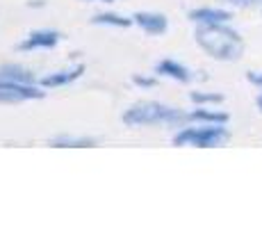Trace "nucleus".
<instances>
[{"instance_id":"obj_14","label":"nucleus","mask_w":262,"mask_h":228,"mask_svg":"<svg viewBox=\"0 0 262 228\" xmlns=\"http://www.w3.org/2000/svg\"><path fill=\"white\" fill-rule=\"evenodd\" d=\"M189 98L194 100L196 105H214V103H221L224 96L221 94H205V91H191Z\"/></svg>"},{"instance_id":"obj_10","label":"nucleus","mask_w":262,"mask_h":228,"mask_svg":"<svg viewBox=\"0 0 262 228\" xmlns=\"http://www.w3.org/2000/svg\"><path fill=\"white\" fill-rule=\"evenodd\" d=\"M0 80H9V82H23V85H34L32 71L21 67V64H3V67H0Z\"/></svg>"},{"instance_id":"obj_4","label":"nucleus","mask_w":262,"mask_h":228,"mask_svg":"<svg viewBox=\"0 0 262 228\" xmlns=\"http://www.w3.org/2000/svg\"><path fill=\"white\" fill-rule=\"evenodd\" d=\"M32 98H43V91L34 87V85L0 80V103H21V100H32Z\"/></svg>"},{"instance_id":"obj_1","label":"nucleus","mask_w":262,"mask_h":228,"mask_svg":"<svg viewBox=\"0 0 262 228\" xmlns=\"http://www.w3.org/2000/svg\"><path fill=\"white\" fill-rule=\"evenodd\" d=\"M196 44L219 62H237L244 55V42L235 30L226 28V23H212L196 28Z\"/></svg>"},{"instance_id":"obj_7","label":"nucleus","mask_w":262,"mask_h":228,"mask_svg":"<svg viewBox=\"0 0 262 228\" xmlns=\"http://www.w3.org/2000/svg\"><path fill=\"white\" fill-rule=\"evenodd\" d=\"M233 18V14L226 9H216V7H199L189 12V21L201 23V25H212V23H228Z\"/></svg>"},{"instance_id":"obj_12","label":"nucleus","mask_w":262,"mask_h":228,"mask_svg":"<svg viewBox=\"0 0 262 228\" xmlns=\"http://www.w3.org/2000/svg\"><path fill=\"white\" fill-rule=\"evenodd\" d=\"M191 121H203V123H228V114L226 112H212V110H194L189 114Z\"/></svg>"},{"instance_id":"obj_5","label":"nucleus","mask_w":262,"mask_h":228,"mask_svg":"<svg viewBox=\"0 0 262 228\" xmlns=\"http://www.w3.org/2000/svg\"><path fill=\"white\" fill-rule=\"evenodd\" d=\"M62 39L57 30H34L18 44V50H37V48H53Z\"/></svg>"},{"instance_id":"obj_11","label":"nucleus","mask_w":262,"mask_h":228,"mask_svg":"<svg viewBox=\"0 0 262 228\" xmlns=\"http://www.w3.org/2000/svg\"><path fill=\"white\" fill-rule=\"evenodd\" d=\"M50 146H55V149H84V146H96V139H92V137L59 135L55 139H50Z\"/></svg>"},{"instance_id":"obj_2","label":"nucleus","mask_w":262,"mask_h":228,"mask_svg":"<svg viewBox=\"0 0 262 228\" xmlns=\"http://www.w3.org/2000/svg\"><path fill=\"white\" fill-rule=\"evenodd\" d=\"M189 119V114L171 108V105L158 103V100H142V103L130 105L123 112L125 126H155V123H169V126H183Z\"/></svg>"},{"instance_id":"obj_9","label":"nucleus","mask_w":262,"mask_h":228,"mask_svg":"<svg viewBox=\"0 0 262 228\" xmlns=\"http://www.w3.org/2000/svg\"><path fill=\"white\" fill-rule=\"evenodd\" d=\"M82 73H84V64H78V67H73V69L57 71V73L43 75V78H41V87H64V85L78 80Z\"/></svg>"},{"instance_id":"obj_6","label":"nucleus","mask_w":262,"mask_h":228,"mask_svg":"<svg viewBox=\"0 0 262 228\" xmlns=\"http://www.w3.org/2000/svg\"><path fill=\"white\" fill-rule=\"evenodd\" d=\"M133 23H137L139 28L148 34H162L164 30L169 28L167 16H164V14H158V12H137L133 16Z\"/></svg>"},{"instance_id":"obj_8","label":"nucleus","mask_w":262,"mask_h":228,"mask_svg":"<svg viewBox=\"0 0 262 228\" xmlns=\"http://www.w3.org/2000/svg\"><path fill=\"white\" fill-rule=\"evenodd\" d=\"M155 73L160 75H167V78H173L178 80V82H189L194 75H191V71L185 67V64L176 62V59H162V62L155 64Z\"/></svg>"},{"instance_id":"obj_16","label":"nucleus","mask_w":262,"mask_h":228,"mask_svg":"<svg viewBox=\"0 0 262 228\" xmlns=\"http://www.w3.org/2000/svg\"><path fill=\"white\" fill-rule=\"evenodd\" d=\"M228 5H235V7H255V5H262V0H224Z\"/></svg>"},{"instance_id":"obj_18","label":"nucleus","mask_w":262,"mask_h":228,"mask_svg":"<svg viewBox=\"0 0 262 228\" xmlns=\"http://www.w3.org/2000/svg\"><path fill=\"white\" fill-rule=\"evenodd\" d=\"M258 108H260V112H262V94L258 96Z\"/></svg>"},{"instance_id":"obj_15","label":"nucleus","mask_w":262,"mask_h":228,"mask_svg":"<svg viewBox=\"0 0 262 228\" xmlns=\"http://www.w3.org/2000/svg\"><path fill=\"white\" fill-rule=\"evenodd\" d=\"M133 82L137 85V87H155V78H146V75H135L133 78Z\"/></svg>"},{"instance_id":"obj_13","label":"nucleus","mask_w":262,"mask_h":228,"mask_svg":"<svg viewBox=\"0 0 262 228\" xmlns=\"http://www.w3.org/2000/svg\"><path fill=\"white\" fill-rule=\"evenodd\" d=\"M96 25H114V28H128L133 23V18H125L121 14H114V12H103V14H96L92 18Z\"/></svg>"},{"instance_id":"obj_19","label":"nucleus","mask_w":262,"mask_h":228,"mask_svg":"<svg viewBox=\"0 0 262 228\" xmlns=\"http://www.w3.org/2000/svg\"><path fill=\"white\" fill-rule=\"evenodd\" d=\"M105 3H114V0H105Z\"/></svg>"},{"instance_id":"obj_17","label":"nucleus","mask_w":262,"mask_h":228,"mask_svg":"<svg viewBox=\"0 0 262 228\" xmlns=\"http://www.w3.org/2000/svg\"><path fill=\"white\" fill-rule=\"evenodd\" d=\"M246 78H249L251 85H255V87H262V73H255V71H251Z\"/></svg>"},{"instance_id":"obj_3","label":"nucleus","mask_w":262,"mask_h":228,"mask_svg":"<svg viewBox=\"0 0 262 228\" xmlns=\"http://www.w3.org/2000/svg\"><path fill=\"white\" fill-rule=\"evenodd\" d=\"M226 139H228V130L224 128V123H208V126H199V128H183L173 137V144L212 149V146H219Z\"/></svg>"}]
</instances>
